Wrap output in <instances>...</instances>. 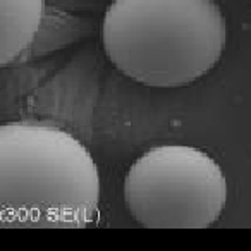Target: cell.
<instances>
[{"mask_svg": "<svg viewBox=\"0 0 251 251\" xmlns=\"http://www.w3.org/2000/svg\"><path fill=\"white\" fill-rule=\"evenodd\" d=\"M101 38L122 74L147 86L176 88L219 62L227 28L215 0H114Z\"/></svg>", "mask_w": 251, "mask_h": 251, "instance_id": "cell-2", "label": "cell"}, {"mask_svg": "<svg viewBox=\"0 0 251 251\" xmlns=\"http://www.w3.org/2000/svg\"><path fill=\"white\" fill-rule=\"evenodd\" d=\"M45 0H0V67L33 45L43 21Z\"/></svg>", "mask_w": 251, "mask_h": 251, "instance_id": "cell-4", "label": "cell"}, {"mask_svg": "<svg viewBox=\"0 0 251 251\" xmlns=\"http://www.w3.org/2000/svg\"><path fill=\"white\" fill-rule=\"evenodd\" d=\"M124 201L133 219L151 229H203L220 219L227 203L222 167L188 145L145 151L124 179Z\"/></svg>", "mask_w": 251, "mask_h": 251, "instance_id": "cell-3", "label": "cell"}, {"mask_svg": "<svg viewBox=\"0 0 251 251\" xmlns=\"http://www.w3.org/2000/svg\"><path fill=\"white\" fill-rule=\"evenodd\" d=\"M98 205L100 174L77 138L47 122L0 126V227H86Z\"/></svg>", "mask_w": 251, "mask_h": 251, "instance_id": "cell-1", "label": "cell"}]
</instances>
